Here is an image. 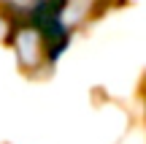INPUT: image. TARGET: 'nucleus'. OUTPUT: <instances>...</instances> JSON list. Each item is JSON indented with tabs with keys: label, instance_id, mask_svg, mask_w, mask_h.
Instances as JSON below:
<instances>
[{
	"label": "nucleus",
	"instance_id": "nucleus-1",
	"mask_svg": "<svg viewBox=\"0 0 146 144\" xmlns=\"http://www.w3.org/2000/svg\"><path fill=\"white\" fill-rule=\"evenodd\" d=\"M60 22L33 19L14 30V54L25 71H41L52 65V60L62 52L65 35L60 33Z\"/></svg>",
	"mask_w": 146,
	"mask_h": 144
},
{
	"label": "nucleus",
	"instance_id": "nucleus-2",
	"mask_svg": "<svg viewBox=\"0 0 146 144\" xmlns=\"http://www.w3.org/2000/svg\"><path fill=\"white\" fill-rule=\"evenodd\" d=\"M0 8L11 16H22V19L57 22L60 11H62V0H0Z\"/></svg>",
	"mask_w": 146,
	"mask_h": 144
}]
</instances>
